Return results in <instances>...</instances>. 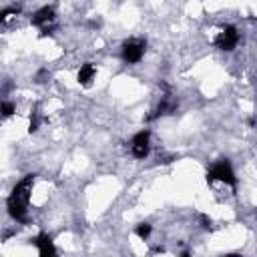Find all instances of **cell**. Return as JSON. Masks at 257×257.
<instances>
[{"mask_svg":"<svg viewBox=\"0 0 257 257\" xmlns=\"http://www.w3.org/2000/svg\"><path fill=\"white\" fill-rule=\"evenodd\" d=\"M34 181H36V175H32V173L24 175L14 185V189L10 191V195L6 199L8 215L16 223H26L28 221V205H30V195H32V189H34Z\"/></svg>","mask_w":257,"mask_h":257,"instance_id":"6da1fadb","label":"cell"},{"mask_svg":"<svg viewBox=\"0 0 257 257\" xmlns=\"http://www.w3.org/2000/svg\"><path fill=\"white\" fill-rule=\"evenodd\" d=\"M205 181H207V185H213L219 181V183L229 185L233 191L237 189V177H235V171H233L229 159H219L215 165H211V169L205 175Z\"/></svg>","mask_w":257,"mask_h":257,"instance_id":"7a4b0ae2","label":"cell"},{"mask_svg":"<svg viewBox=\"0 0 257 257\" xmlns=\"http://www.w3.org/2000/svg\"><path fill=\"white\" fill-rule=\"evenodd\" d=\"M147 52V40L145 38H128L120 44V58L126 64H137L143 60Z\"/></svg>","mask_w":257,"mask_h":257,"instance_id":"3957f363","label":"cell"},{"mask_svg":"<svg viewBox=\"0 0 257 257\" xmlns=\"http://www.w3.org/2000/svg\"><path fill=\"white\" fill-rule=\"evenodd\" d=\"M30 22H32V26H36V28L40 30V36H46V34H50L52 28H54L56 12H54L52 6H42V8H38V10L30 16Z\"/></svg>","mask_w":257,"mask_h":257,"instance_id":"277c9868","label":"cell"},{"mask_svg":"<svg viewBox=\"0 0 257 257\" xmlns=\"http://www.w3.org/2000/svg\"><path fill=\"white\" fill-rule=\"evenodd\" d=\"M213 42H215V46H217L219 50L231 52V50H235L237 44H239V32H237V28H235L233 24H225V26L219 28V32H217V36H215Z\"/></svg>","mask_w":257,"mask_h":257,"instance_id":"5b68a950","label":"cell"},{"mask_svg":"<svg viewBox=\"0 0 257 257\" xmlns=\"http://www.w3.org/2000/svg\"><path fill=\"white\" fill-rule=\"evenodd\" d=\"M163 90H165V94L161 96V100H159V104L155 106V110L147 116V120H155V118H159V116H165V114H173V112H177L179 102H177V98L173 96V92H171L169 84H165V82H163Z\"/></svg>","mask_w":257,"mask_h":257,"instance_id":"8992f818","label":"cell"},{"mask_svg":"<svg viewBox=\"0 0 257 257\" xmlns=\"http://www.w3.org/2000/svg\"><path fill=\"white\" fill-rule=\"evenodd\" d=\"M149 153H151V131L143 128V131H139V133L131 139V155H133L135 159L143 161V159L149 157Z\"/></svg>","mask_w":257,"mask_h":257,"instance_id":"52a82bcc","label":"cell"},{"mask_svg":"<svg viewBox=\"0 0 257 257\" xmlns=\"http://www.w3.org/2000/svg\"><path fill=\"white\" fill-rule=\"evenodd\" d=\"M32 243H34V247H36V251H38L40 257H54V255H56L54 241H52V237H50L48 233L40 231V233L32 239Z\"/></svg>","mask_w":257,"mask_h":257,"instance_id":"ba28073f","label":"cell"},{"mask_svg":"<svg viewBox=\"0 0 257 257\" xmlns=\"http://www.w3.org/2000/svg\"><path fill=\"white\" fill-rule=\"evenodd\" d=\"M94 76H96V64L94 62H84V64H80V68L76 72V82L80 86H90Z\"/></svg>","mask_w":257,"mask_h":257,"instance_id":"9c48e42d","label":"cell"},{"mask_svg":"<svg viewBox=\"0 0 257 257\" xmlns=\"http://www.w3.org/2000/svg\"><path fill=\"white\" fill-rule=\"evenodd\" d=\"M40 122H42L40 110H38V106H32L30 116H28V133H36L40 128Z\"/></svg>","mask_w":257,"mask_h":257,"instance_id":"30bf717a","label":"cell"},{"mask_svg":"<svg viewBox=\"0 0 257 257\" xmlns=\"http://www.w3.org/2000/svg\"><path fill=\"white\" fill-rule=\"evenodd\" d=\"M18 14H20V8H14V6H8V8L0 10V26L10 22V20H14V18H18Z\"/></svg>","mask_w":257,"mask_h":257,"instance_id":"8fae6325","label":"cell"},{"mask_svg":"<svg viewBox=\"0 0 257 257\" xmlns=\"http://www.w3.org/2000/svg\"><path fill=\"white\" fill-rule=\"evenodd\" d=\"M151 233H153V225H151V223H139V225L135 227V235H137L141 241H147V239L151 237Z\"/></svg>","mask_w":257,"mask_h":257,"instance_id":"7c38bea8","label":"cell"},{"mask_svg":"<svg viewBox=\"0 0 257 257\" xmlns=\"http://www.w3.org/2000/svg\"><path fill=\"white\" fill-rule=\"evenodd\" d=\"M16 112V104L12 102V100H8V98H2L0 100V116L2 118H8V116H12Z\"/></svg>","mask_w":257,"mask_h":257,"instance_id":"4fadbf2b","label":"cell"},{"mask_svg":"<svg viewBox=\"0 0 257 257\" xmlns=\"http://www.w3.org/2000/svg\"><path fill=\"white\" fill-rule=\"evenodd\" d=\"M46 78H50V72L46 68H42L38 74H36V82H46Z\"/></svg>","mask_w":257,"mask_h":257,"instance_id":"5bb4252c","label":"cell"},{"mask_svg":"<svg viewBox=\"0 0 257 257\" xmlns=\"http://www.w3.org/2000/svg\"><path fill=\"white\" fill-rule=\"evenodd\" d=\"M201 221H203V227L205 229H211V219L207 215H201Z\"/></svg>","mask_w":257,"mask_h":257,"instance_id":"9a60e30c","label":"cell"}]
</instances>
